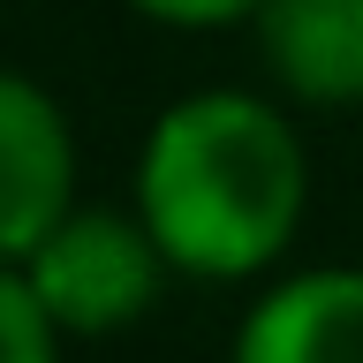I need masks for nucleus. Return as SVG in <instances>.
<instances>
[{
  "label": "nucleus",
  "mask_w": 363,
  "mask_h": 363,
  "mask_svg": "<svg viewBox=\"0 0 363 363\" xmlns=\"http://www.w3.org/2000/svg\"><path fill=\"white\" fill-rule=\"evenodd\" d=\"M303 144L250 91L174 99L136 152V212L189 280H250L303 227Z\"/></svg>",
  "instance_id": "obj_1"
},
{
  "label": "nucleus",
  "mask_w": 363,
  "mask_h": 363,
  "mask_svg": "<svg viewBox=\"0 0 363 363\" xmlns=\"http://www.w3.org/2000/svg\"><path fill=\"white\" fill-rule=\"evenodd\" d=\"M167 250L144 227V212H76L23 257V280L38 295L61 333H129L152 311L159 280H167Z\"/></svg>",
  "instance_id": "obj_2"
},
{
  "label": "nucleus",
  "mask_w": 363,
  "mask_h": 363,
  "mask_svg": "<svg viewBox=\"0 0 363 363\" xmlns=\"http://www.w3.org/2000/svg\"><path fill=\"white\" fill-rule=\"evenodd\" d=\"M68 204H76V136L61 99L38 76L0 68V265H23L68 220Z\"/></svg>",
  "instance_id": "obj_3"
},
{
  "label": "nucleus",
  "mask_w": 363,
  "mask_h": 363,
  "mask_svg": "<svg viewBox=\"0 0 363 363\" xmlns=\"http://www.w3.org/2000/svg\"><path fill=\"white\" fill-rule=\"evenodd\" d=\"M235 363H363V265H311L250 303Z\"/></svg>",
  "instance_id": "obj_4"
},
{
  "label": "nucleus",
  "mask_w": 363,
  "mask_h": 363,
  "mask_svg": "<svg viewBox=\"0 0 363 363\" xmlns=\"http://www.w3.org/2000/svg\"><path fill=\"white\" fill-rule=\"evenodd\" d=\"M257 53L303 106H363V0H265Z\"/></svg>",
  "instance_id": "obj_5"
},
{
  "label": "nucleus",
  "mask_w": 363,
  "mask_h": 363,
  "mask_svg": "<svg viewBox=\"0 0 363 363\" xmlns=\"http://www.w3.org/2000/svg\"><path fill=\"white\" fill-rule=\"evenodd\" d=\"M0 363H61V325L30 295L23 265H0Z\"/></svg>",
  "instance_id": "obj_6"
},
{
  "label": "nucleus",
  "mask_w": 363,
  "mask_h": 363,
  "mask_svg": "<svg viewBox=\"0 0 363 363\" xmlns=\"http://www.w3.org/2000/svg\"><path fill=\"white\" fill-rule=\"evenodd\" d=\"M129 8L152 23H174V30H220L235 16H257L265 0H129Z\"/></svg>",
  "instance_id": "obj_7"
}]
</instances>
